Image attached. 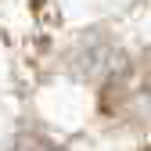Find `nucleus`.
<instances>
[{"label": "nucleus", "instance_id": "obj_1", "mask_svg": "<svg viewBox=\"0 0 151 151\" xmlns=\"http://www.w3.org/2000/svg\"><path fill=\"white\" fill-rule=\"evenodd\" d=\"M11 151H50V144H47V140H40V137H22Z\"/></svg>", "mask_w": 151, "mask_h": 151}, {"label": "nucleus", "instance_id": "obj_2", "mask_svg": "<svg viewBox=\"0 0 151 151\" xmlns=\"http://www.w3.org/2000/svg\"><path fill=\"white\" fill-rule=\"evenodd\" d=\"M144 151H151V144H147V147H144Z\"/></svg>", "mask_w": 151, "mask_h": 151}]
</instances>
